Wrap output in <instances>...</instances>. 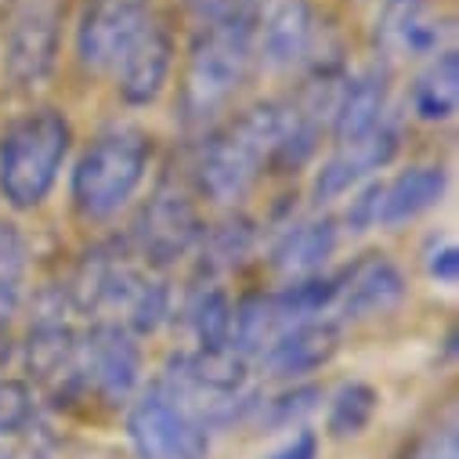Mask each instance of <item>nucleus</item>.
Wrapping results in <instances>:
<instances>
[{
	"instance_id": "8",
	"label": "nucleus",
	"mask_w": 459,
	"mask_h": 459,
	"mask_svg": "<svg viewBox=\"0 0 459 459\" xmlns=\"http://www.w3.org/2000/svg\"><path fill=\"white\" fill-rule=\"evenodd\" d=\"M149 19H152L149 0H87L76 26L80 65L94 73L112 69Z\"/></svg>"
},
{
	"instance_id": "17",
	"label": "nucleus",
	"mask_w": 459,
	"mask_h": 459,
	"mask_svg": "<svg viewBox=\"0 0 459 459\" xmlns=\"http://www.w3.org/2000/svg\"><path fill=\"white\" fill-rule=\"evenodd\" d=\"M336 250V221L333 217H315V221H300L279 239L272 264L275 272H282L290 282L293 279H307L318 275V268L333 257Z\"/></svg>"
},
{
	"instance_id": "1",
	"label": "nucleus",
	"mask_w": 459,
	"mask_h": 459,
	"mask_svg": "<svg viewBox=\"0 0 459 459\" xmlns=\"http://www.w3.org/2000/svg\"><path fill=\"white\" fill-rule=\"evenodd\" d=\"M257 55L250 15L203 22L188 48L185 80L178 91V112L185 127H206L247 83Z\"/></svg>"
},
{
	"instance_id": "16",
	"label": "nucleus",
	"mask_w": 459,
	"mask_h": 459,
	"mask_svg": "<svg viewBox=\"0 0 459 459\" xmlns=\"http://www.w3.org/2000/svg\"><path fill=\"white\" fill-rule=\"evenodd\" d=\"M387 108V73L366 69L359 76H348L333 105V138L336 145H355L366 134H373L384 124Z\"/></svg>"
},
{
	"instance_id": "23",
	"label": "nucleus",
	"mask_w": 459,
	"mask_h": 459,
	"mask_svg": "<svg viewBox=\"0 0 459 459\" xmlns=\"http://www.w3.org/2000/svg\"><path fill=\"white\" fill-rule=\"evenodd\" d=\"M250 243H254V228H250V221L232 217V221L217 224L213 232L206 236V243H203V268H210V272H228V268H236V264L250 254Z\"/></svg>"
},
{
	"instance_id": "19",
	"label": "nucleus",
	"mask_w": 459,
	"mask_h": 459,
	"mask_svg": "<svg viewBox=\"0 0 459 459\" xmlns=\"http://www.w3.org/2000/svg\"><path fill=\"white\" fill-rule=\"evenodd\" d=\"M459 105V58L455 51L434 55V62L412 83V112L423 124H445Z\"/></svg>"
},
{
	"instance_id": "30",
	"label": "nucleus",
	"mask_w": 459,
	"mask_h": 459,
	"mask_svg": "<svg viewBox=\"0 0 459 459\" xmlns=\"http://www.w3.org/2000/svg\"><path fill=\"white\" fill-rule=\"evenodd\" d=\"M416 459H459L455 427H437V430H430V437L416 448Z\"/></svg>"
},
{
	"instance_id": "26",
	"label": "nucleus",
	"mask_w": 459,
	"mask_h": 459,
	"mask_svg": "<svg viewBox=\"0 0 459 459\" xmlns=\"http://www.w3.org/2000/svg\"><path fill=\"white\" fill-rule=\"evenodd\" d=\"M33 423V391L22 380H0V434H26Z\"/></svg>"
},
{
	"instance_id": "33",
	"label": "nucleus",
	"mask_w": 459,
	"mask_h": 459,
	"mask_svg": "<svg viewBox=\"0 0 459 459\" xmlns=\"http://www.w3.org/2000/svg\"><path fill=\"white\" fill-rule=\"evenodd\" d=\"M15 315H19V290L15 282H0V333L12 325Z\"/></svg>"
},
{
	"instance_id": "4",
	"label": "nucleus",
	"mask_w": 459,
	"mask_h": 459,
	"mask_svg": "<svg viewBox=\"0 0 459 459\" xmlns=\"http://www.w3.org/2000/svg\"><path fill=\"white\" fill-rule=\"evenodd\" d=\"M152 145L142 131L117 127L98 134L73 170V203L87 221H105L131 203L145 170Z\"/></svg>"
},
{
	"instance_id": "11",
	"label": "nucleus",
	"mask_w": 459,
	"mask_h": 459,
	"mask_svg": "<svg viewBox=\"0 0 459 459\" xmlns=\"http://www.w3.org/2000/svg\"><path fill=\"white\" fill-rule=\"evenodd\" d=\"M405 275L387 254H366L336 275V307L343 318H380L405 300Z\"/></svg>"
},
{
	"instance_id": "22",
	"label": "nucleus",
	"mask_w": 459,
	"mask_h": 459,
	"mask_svg": "<svg viewBox=\"0 0 459 459\" xmlns=\"http://www.w3.org/2000/svg\"><path fill=\"white\" fill-rule=\"evenodd\" d=\"M232 300L221 286H199L188 300V322L199 348H228L232 343Z\"/></svg>"
},
{
	"instance_id": "9",
	"label": "nucleus",
	"mask_w": 459,
	"mask_h": 459,
	"mask_svg": "<svg viewBox=\"0 0 459 459\" xmlns=\"http://www.w3.org/2000/svg\"><path fill=\"white\" fill-rule=\"evenodd\" d=\"M83 373L108 405H124L142 380V348L127 325L101 322L83 343Z\"/></svg>"
},
{
	"instance_id": "2",
	"label": "nucleus",
	"mask_w": 459,
	"mask_h": 459,
	"mask_svg": "<svg viewBox=\"0 0 459 459\" xmlns=\"http://www.w3.org/2000/svg\"><path fill=\"white\" fill-rule=\"evenodd\" d=\"M282 131V105L261 101L221 127L199 152L195 178L203 195L213 203H236L250 192V185L261 178V170L272 163V152L279 145Z\"/></svg>"
},
{
	"instance_id": "35",
	"label": "nucleus",
	"mask_w": 459,
	"mask_h": 459,
	"mask_svg": "<svg viewBox=\"0 0 459 459\" xmlns=\"http://www.w3.org/2000/svg\"><path fill=\"white\" fill-rule=\"evenodd\" d=\"M0 459H4V455H0Z\"/></svg>"
},
{
	"instance_id": "29",
	"label": "nucleus",
	"mask_w": 459,
	"mask_h": 459,
	"mask_svg": "<svg viewBox=\"0 0 459 459\" xmlns=\"http://www.w3.org/2000/svg\"><path fill=\"white\" fill-rule=\"evenodd\" d=\"M254 0H188V8L203 19V22H217V19H236V15H250Z\"/></svg>"
},
{
	"instance_id": "13",
	"label": "nucleus",
	"mask_w": 459,
	"mask_h": 459,
	"mask_svg": "<svg viewBox=\"0 0 459 459\" xmlns=\"http://www.w3.org/2000/svg\"><path fill=\"white\" fill-rule=\"evenodd\" d=\"M398 152V127H391L387 120L366 134L355 145H340L333 160L322 163L318 178H315V203H333L340 195H348L355 185H362L369 174L384 170Z\"/></svg>"
},
{
	"instance_id": "15",
	"label": "nucleus",
	"mask_w": 459,
	"mask_h": 459,
	"mask_svg": "<svg viewBox=\"0 0 459 459\" xmlns=\"http://www.w3.org/2000/svg\"><path fill=\"white\" fill-rule=\"evenodd\" d=\"M318 44V12L311 0H279L264 19L257 51L268 69H293L315 58Z\"/></svg>"
},
{
	"instance_id": "25",
	"label": "nucleus",
	"mask_w": 459,
	"mask_h": 459,
	"mask_svg": "<svg viewBox=\"0 0 459 459\" xmlns=\"http://www.w3.org/2000/svg\"><path fill=\"white\" fill-rule=\"evenodd\" d=\"M167 286L163 282H149V279H138L134 290L127 293L124 300V311H127V329L131 333H152L160 329V322L167 318Z\"/></svg>"
},
{
	"instance_id": "27",
	"label": "nucleus",
	"mask_w": 459,
	"mask_h": 459,
	"mask_svg": "<svg viewBox=\"0 0 459 459\" xmlns=\"http://www.w3.org/2000/svg\"><path fill=\"white\" fill-rule=\"evenodd\" d=\"M26 236L19 232V224L0 221V282H19L26 272Z\"/></svg>"
},
{
	"instance_id": "18",
	"label": "nucleus",
	"mask_w": 459,
	"mask_h": 459,
	"mask_svg": "<svg viewBox=\"0 0 459 459\" xmlns=\"http://www.w3.org/2000/svg\"><path fill=\"white\" fill-rule=\"evenodd\" d=\"M445 170L430 167V163H416L409 170H402L391 185H384V210H380V224H405L416 221L420 213L434 210L445 195Z\"/></svg>"
},
{
	"instance_id": "28",
	"label": "nucleus",
	"mask_w": 459,
	"mask_h": 459,
	"mask_svg": "<svg viewBox=\"0 0 459 459\" xmlns=\"http://www.w3.org/2000/svg\"><path fill=\"white\" fill-rule=\"evenodd\" d=\"M380 210H384V181H369L348 206V228L351 232H369L380 224Z\"/></svg>"
},
{
	"instance_id": "6",
	"label": "nucleus",
	"mask_w": 459,
	"mask_h": 459,
	"mask_svg": "<svg viewBox=\"0 0 459 459\" xmlns=\"http://www.w3.org/2000/svg\"><path fill=\"white\" fill-rule=\"evenodd\" d=\"M62 19L65 0H22L19 4L4 44V76L12 87L33 91L51 76L62 44Z\"/></svg>"
},
{
	"instance_id": "32",
	"label": "nucleus",
	"mask_w": 459,
	"mask_h": 459,
	"mask_svg": "<svg viewBox=\"0 0 459 459\" xmlns=\"http://www.w3.org/2000/svg\"><path fill=\"white\" fill-rule=\"evenodd\" d=\"M315 455H318V437H315V430L297 427V434H293L286 445H279L268 459H315Z\"/></svg>"
},
{
	"instance_id": "3",
	"label": "nucleus",
	"mask_w": 459,
	"mask_h": 459,
	"mask_svg": "<svg viewBox=\"0 0 459 459\" xmlns=\"http://www.w3.org/2000/svg\"><path fill=\"white\" fill-rule=\"evenodd\" d=\"M73 149L65 112L37 108L0 134V195L15 210H33L55 188V178Z\"/></svg>"
},
{
	"instance_id": "10",
	"label": "nucleus",
	"mask_w": 459,
	"mask_h": 459,
	"mask_svg": "<svg viewBox=\"0 0 459 459\" xmlns=\"http://www.w3.org/2000/svg\"><path fill=\"white\" fill-rule=\"evenodd\" d=\"M170 65H174L170 30L160 19H149L134 33V40L124 48L120 62L112 65V69H117V91H120V98L127 105H134V108L152 105L163 94V87H167Z\"/></svg>"
},
{
	"instance_id": "31",
	"label": "nucleus",
	"mask_w": 459,
	"mask_h": 459,
	"mask_svg": "<svg viewBox=\"0 0 459 459\" xmlns=\"http://www.w3.org/2000/svg\"><path fill=\"white\" fill-rule=\"evenodd\" d=\"M427 272H430V279L452 286V282L459 279V250H455V243H441V247L427 257Z\"/></svg>"
},
{
	"instance_id": "34",
	"label": "nucleus",
	"mask_w": 459,
	"mask_h": 459,
	"mask_svg": "<svg viewBox=\"0 0 459 459\" xmlns=\"http://www.w3.org/2000/svg\"><path fill=\"white\" fill-rule=\"evenodd\" d=\"M4 459H51V448H48L40 437H26V441H19Z\"/></svg>"
},
{
	"instance_id": "7",
	"label": "nucleus",
	"mask_w": 459,
	"mask_h": 459,
	"mask_svg": "<svg viewBox=\"0 0 459 459\" xmlns=\"http://www.w3.org/2000/svg\"><path fill=\"white\" fill-rule=\"evenodd\" d=\"M134 236H138L142 257L156 268H167V264L181 261L199 243V236H203L199 210L188 199V192H181L174 185H160L152 192V199L145 203V210L138 213Z\"/></svg>"
},
{
	"instance_id": "20",
	"label": "nucleus",
	"mask_w": 459,
	"mask_h": 459,
	"mask_svg": "<svg viewBox=\"0 0 459 459\" xmlns=\"http://www.w3.org/2000/svg\"><path fill=\"white\" fill-rule=\"evenodd\" d=\"M80 351V343L73 336V329L62 322V304L55 311H44L33 329H30V340H26V366L33 377L48 380V377H58Z\"/></svg>"
},
{
	"instance_id": "14",
	"label": "nucleus",
	"mask_w": 459,
	"mask_h": 459,
	"mask_svg": "<svg viewBox=\"0 0 459 459\" xmlns=\"http://www.w3.org/2000/svg\"><path fill=\"white\" fill-rule=\"evenodd\" d=\"M340 348V329L329 318H307L290 325L261 351V366L275 380H297L322 369Z\"/></svg>"
},
{
	"instance_id": "12",
	"label": "nucleus",
	"mask_w": 459,
	"mask_h": 459,
	"mask_svg": "<svg viewBox=\"0 0 459 459\" xmlns=\"http://www.w3.org/2000/svg\"><path fill=\"white\" fill-rule=\"evenodd\" d=\"M373 44L384 58L398 62L437 55L445 44V22L430 0H384L373 26Z\"/></svg>"
},
{
	"instance_id": "21",
	"label": "nucleus",
	"mask_w": 459,
	"mask_h": 459,
	"mask_svg": "<svg viewBox=\"0 0 459 459\" xmlns=\"http://www.w3.org/2000/svg\"><path fill=\"white\" fill-rule=\"evenodd\" d=\"M377 405H380L377 387H369V384H362V380L343 384V387L333 394L329 412H325V430H329V437H336V441L359 437V434L373 423Z\"/></svg>"
},
{
	"instance_id": "24",
	"label": "nucleus",
	"mask_w": 459,
	"mask_h": 459,
	"mask_svg": "<svg viewBox=\"0 0 459 459\" xmlns=\"http://www.w3.org/2000/svg\"><path fill=\"white\" fill-rule=\"evenodd\" d=\"M318 402H322L318 387H311V384L307 387H290V391H282V394H275L268 402H257L261 427H268V430H293V427H300L318 409Z\"/></svg>"
},
{
	"instance_id": "5",
	"label": "nucleus",
	"mask_w": 459,
	"mask_h": 459,
	"mask_svg": "<svg viewBox=\"0 0 459 459\" xmlns=\"http://www.w3.org/2000/svg\"><path fill=\"white\" fill-rule=\"evenodd\" d=\"M127 437L138 459H210V430L160 387L131 405Z\"/></svg>"
}]
</instances>
